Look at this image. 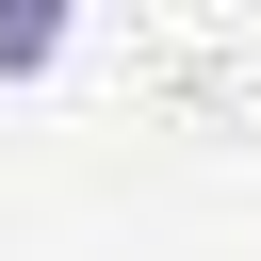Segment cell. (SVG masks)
<instances>
[{
  "label": "cell",
  "instance_id": "1",
  "mask_svg": "<svg viewBox=\"0 0 261 261\" xmlns=\"http://www.w3.org/2000/svg\"><path fill=\"white\" fill-rule=\"evenodd\" d=\"M49 49H65V0H0V82H33Z\"/></svg>",
  "mask_w": 261,
  "mask_h": 261
}]
</instances>
